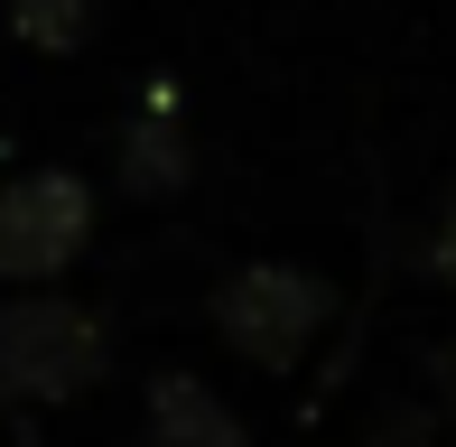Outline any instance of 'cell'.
Listing matches in <instances>:
<instances>
[{
	"instance_id": "6",
	"label": "cell",
	"mask_w": 456,
	"mask_h": 447,
	"mask_svg": "<svg viewBox=\"0 0 456 447\" xmlns=\"http://www.w3.org/2000/svg\"><path fill=\"white\" fill-rule=\"evenodd\" d=\"M10 28L28 37V47L66 56V47H85V28H94V0H10Z\"/></svg>"
},
{
	"instance_id": "7",
	"label": "cell",
	"mask_w": 456,
	"mask_h": 447,
	"mask_svg": "<svg viewBox=\"0 0 456 447\" xmlns=\"http://www.w3.org/2000/svg\"><path fill=\"white\" fill-rule=\"evenodd\" d=\"M428 438L438 429H428V410H410V401H391V410L363 429V447H428Z\"/></svg>"
},
{
	"instance_id": "2",
	"label": "cell",
	"mask_w": 456,
	"mask_h": 447,
	"mask_svg": "<svg viewBox=\"0 0 456 447\" xmlns=\"http://www.w3.org/2000/svg\"><path fill=\"white\" fill-rule=\"evenodd\" d=\"M317 327H326V289L307 271H289V261H252V271H233L215 289V336L233 345L242 363H261V373L307 363Z\"/></svg>"
},
{
	"instance_id": "1",
	"label": "cell",
	"mask_w": 456,
	"mask_h": 447,
	"mask_svg": "<svg viewBox=\"0 0 456 447\" xmlns=\"http://www.w3.org/2000/svg\"><path fill=\"white\" fill-rule=\"evenodd\" d=\"M112 336L75 298H0V392L10 401H75L102 382Z\"/></svg>"
},
{
	"instance_id": "5",
	"label": "cell",
	"mask_w": 456,
	"mask_h": 447,
	"mask_svg": "<svg viewBox=\"0 0 456 447\" xmlns=\"http://www.w3.org/2000/svg\"><path fill=\"white\" fill-rule=\"evenodd\" d=\"M121 177H131V196L186 187V140L168 131V121H131V140H121Z\"/></svg>"
},
{
	"instance_id": "4",
	"label": "cell",
	"mask_w": 456,
	"mask_h": 447,
	"mask_svg": "<svg viewBox=\"0 0 456 447\" xmlns=\"http://www.w3.org/2000/svg\"><path fill=\"white\" fill-rule=\"evenodd\" d=\"M140 419H150V447H252V438H242V419L215 401V382H205V373H159Z\"/></svg>"
},
{
	"instance_id": "9",
	"label": "cell",
	"mask_w": 456,
	"mask_h": 447,
	"mask_svg": "<svg viewBox=\"0 0 456 447\" xmlns=\"http://www.w3.org/2000/svg\"><path fill=\"white\" fill-rule=\"evenodd\" d=\"M428 373H438V410H447V419H456V336H447V345H438V354H428Z\"/></svg>"
},
{
	"instance_id": "3",
	"label": "cell",
	"mask_w": 456,
	"mask_h": 447,
	"mask_svg": "<svg viewBox=\"0 0 456 447\" xmlns=\"http://www.w3.org/2000/svg\"><path fill=\"white\" fill-rule=\"evenodd\" d=\"M94 242V196L66 168H28L0 187V289H37V280L75 271Z\"/></svg>"
},
{
	"instance_id": "8",
	"label": "cell",
	"mask_w": 456,
	"mask_h": 447,
	"mask_svg": "<svg viewBox=\"0 0 456 447\" xmlns=\"http://www.w3.org/2000/svg\"><path fill=\"white\" fill-rule=\"evenodd\" d=\"M428 271L456 289V187H447V206H438V233H428Z\"/></svg>"
}]
</instances>
